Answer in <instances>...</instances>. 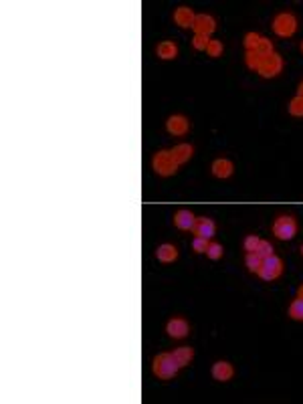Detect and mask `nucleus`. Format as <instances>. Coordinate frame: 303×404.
Returning <instances> with one entry per match:
<instances>
[{"instance_id":"obj_15","label":"nucleus","mask_w":303,"mask_h":404,"mask_svg":"<svg viewBox=\"0 0 303 404\" xmlns=\"http://www.w3.org/2000/svg\"><path fill=\"white\" fill-rule=\"evenodd\" d=\"M212 174H214L216 178H229V176L233 174V164H231L229 160L220 158V160H216V162L212 164Z\"/></svg>"},{"instance_id":"obj_9","label":"nucleus","mask_w":303,"mask_h":404,"mask_svg":"<svg viewBox=\"0 0 303 404\" xmlns=\"http://www.w3.org/2000/svg\"><path fill=\"white\" fill-rule=\"evenodd\" d=\"M166 128H168L170 134L184 135L188 132V119L184 115H172L168 119V124H166Z\"/></svg>"},{"instance_id":"obj_26","label":"nucleus","mask_w":303,"mask_h":404,"mask_svg":"<svg viewBox=\"0 0 303 404\" xmlns=\"http://www.w3.org/2000/svg\"><path fill=\"white\" fill-rule=\"evenodd\" d=\"M206 53H208L210 57H220V55H223V43H220V41H210Z\"/></svg>"},{"instance_id":"obj_20","label":"nucleus","mask_w":303,"mask_h":404,"mask_svg":"<svg viewBox=\"0 0 303 404\" xmlns=\"http://www.w3.org/2000/svg\"><path fill=\"white\" fill-rule=\"evenodd\" d=\"M289 315H291L293 319H299V321H303V299H301V297L291 303V307H289Z\"/></svg>"},{"instance_id":"obj_34","label":"nucleus","mask_w":303,"mask_h":404,"mask_svg":"<svg viewBox=\"0 0 303 404\" xmlns=\"http://www.w3.org/2000/svg\"><path fill=\"white\" fill-rule=\"evenodd\" d=\"M301 51H303V45H301Z\"/></svg>"},{"instance_id":"obj_31","label":"nucleus","mask_w":303,"mask_h":404,"mask_svg":"<svg viewBox=\"0 0 303 404\" xmlns=\"http://www.w3.org/2000/svg\"><path fill=\"white\" fill-rule=\"evenodd\" d=\"M299 297H301V299H303V285H301V287H299Z\"/></svg>"},{"instance_id":"obj_3","label":"nucleus","mask_w":303,"mask_h":404,"mask_svg":"<svg viewBox=\"0 0 303 404\" xmlns=\"http://www.w3.org/2000/svg\"><path fill=\"white\" fill-rule=\"evenodd\" d=\"M154 170L160 174V176H170L178 170V164L172 156V152H158L154 156Z\"/></svg>"},{"instance_id":"obj_25","label":"nucleus","mask_w":303,"mask_h":404,"mask_svg":"<svg viewBox=\"0 0 303 404\" xmlns=\"http://www.w3.org/2000/svg\"><path fill=\"white\" fill-rule=\"evenodd\" d=\"M255 51L261 57H269V55H273V45H271V41H267V38H261V43H259V47Z\"/></svg>"},{"instance_id":"obj_22","label":"nucleus","mask_w":303,"mask_h":404,"mask_svg":"<svg viewBox=\"0 0 303 404\" xmlns=\"http://www.w3.org/2000/svg\"><path fill=\"white\" fill-rule=\"evenodd\" d=\"M289 111H291V115H295V117H303V97L301 95H297L295 99L289 103Z\"/></svg>"},{"instance_id":"obj_21","label":"nucleus","mask_w":303,"mask_h":404,"mask_svg":"<svg viewBox=\"0 0 303 404\" xmlns=\"http://www.w3.org/2000/svg\"><path fill=\"white\" fill-rule=\"evenodd\" d=\"M255 253H257V255H259L261 259H267V257H273V245H271L269 240H261Z\"/></svg>"},{"instance_id":"obj_27","label":"nucleus","mask_w":303,"mask_h":404,"mask_svg":"<svg viewBox=\"0 0 303 404\" xmlns=\"http://www.w3.org/2000/svg\"><path fill=\"white\" fill-rule=\"evenodd\" d=\"M206 255H208L210 259H220V257H223V245H218V243H210V245H208V249H206Z\"/></svg>"},{"instance_id":"obj_23","label":"nucleus","mask_w":303,"mask_h":404,"mask_svg":"<svg viewBox=\"0 0 303 404\" xmlns=\"http://www.w3.org/2000/svg\"><path fill=\"white\" fill-rule=\"evenodd\" d=\"M261 34H257V33H249L247 36H245V47L249 49V51H255L257 47H259V43H261Z\"/></svg>"},{"instance_id":"obj_13","label":"nucleus","mask_w":303,"mask_h":404,"mask_svg":"<svg viewBox=\"0 0 303 404\" xmlns=\"http://www.w3.org/2000/svg\"><path fill=\"white\" fill-rule=\"evenodd\" d=\"M192 154H194V148H192L190 144H180V146H176V148H174V152H172V156H174L176 164H184V162H188V160L192 158Z\"/></svg>"},{"instance_id":"obj_32","label":"nucleus","mask_w":303,"mask_h":404,"mask_svg":"<svg viewBox=\"0 0 303 404\" xmlns=\"http://www.w3.org/2000/svg\"><path fill=\"white\" fill-rule=\"evenodd\" d=\"M299 95H301V97H303V83H301V85H299Z\"/></svg>"},{"instance_id":"obj_4","label":"nucleus","mask_w":303,"mask_h":404,"mask_svg":"<svg viewBox=\"0 0 303 404\" xmlns=\"http://www.w3.org/2000/svg\"><path fill=\"white\" fill-rule=\"evenodd\" d=\"M273 29H275V33L279 34V36H291V34L295 33V29H297V21H295L293 14L283 12V14H279L275 18Z\"/></svg>"},{"instance_id":"obj_5","label":"nucleus","mask_w":303,"mask_h":404,"mask_svg":"<svg viewBox=\"0 0 303 404\" xmlns=\"http://www.w3.org/2000/svg\"><path fill=\"white\" fill-rule=\"evenodd\" d=\"M283 273V263H281V259L279 257H267V259H263V265H261V269H259V275H261V279H265V281H273V279H277L279 275Z\"/></svg>"},{"instance_id":"obj_18","label":"nucleus","mask_w":303,"mask_h":404,"mask_svg":"<svg viewBox=\"0 0 303 404\" xmlns=\"http://www.w3.org/2000/svg\"><path fill=\"white\" fill-rule=\"evenodd\" d=\"M174 358H176V362H178L180 366H186V364L192 362L194 352H192V348H178V350L174 352Z\"/></svg>"},{"instance_id":"obj_10","label":"nucleus","mask_w":303,"mask_h":404,"mask_svg":"<svg viewBox=\"0 0 303 404\" xmlns=\"http://www.w3.org/2000/svg\"><path fill=\"white\" fill-rule=\"evenodd\" d=\"M168 336L172 337H184L188 334V321L182 319V317H174L168 321V328H166Z\"/></svg>"},{"instance_id":"obj_29","label":"nucleus","mask_w":303,"mask_h":404,"mask_svg":"<svg viewBox=\"0 0 303 404\" xmlns=\"http://www.w3.org/2000/svg\"><path fill=\"white\" fill-rule=\"evenodd\" d=\"M208 36H204V34H196L194 36V41H192V45H194V49H198V51H206L208 49Z\"/></svg>"},{"instance_id":"obj_11","label":"nucleus","mask_w":303,"mask_h":404,"mask_svg":"<svg viewBox=\"0 0 303 404\" xmlns=\"http://www.w3.org/2000/svg\"><path fill=\"white\" fill-rule=\"evenodd\" d=\"M192 231L196 233V236L212 238V236H214V220H212V218H206V216H204V218H198Z\"/></svg>"},{"instance_id":"obj_17","label":"nucleus","mask_w":303,"mask_h":404,"mask_svg":"<svg viewBox=\"0 0 303 404\" xmlns=\"http://www.w3.org/2000/svg\"><path fill=\"white\" fill-rule=\"evenodd\" d=\"M158 55L162 59H174L178 55V47L174 43H170V41H164V43L158 45Z\"/></svg>"},{"instance_id":"obj_2","label":"nucleus","mask_w":303,"mask_h":404,"mask_svg":"<svg viewBox=\"0 0 303 404\" xmlns=\"http://www.w3.org/2000/svg\"><path fill=\"white\" fill-rule=\"evenodd\" d=\"M273 233L279 236L281 240H289L297 233V223L293 216H279L273 225Z\"/></svg>"},{"instance_id":"obj_33","label":"nucleus","mask_w":303,"mask_h":404,"mask_svg":"<svg viewBox=\"0 0 303 404\" xmlns=\"http://www.w3.org/2000/svg\"><path fill=\"white\" fill-rule=\"evenodd\" d=\"M301 255H303V245H301Z\"/></svg>"},{"instance_id":"obj_1","label":"nucleus","mask_w":303,"mask_h":404,"mask_svg":"<svg viewBox=\"0 0 303 404\" xmlns=\"http://www.w3.org/2000/svg\"><path fill=\"white\" fill-rule=\"evenodd\" d=\"M180 368H182V366L176 362L174 354H160V356L154 360V374H156L158 378H162V380L174 378Z\"/></svg>"},{"instance_id":"obj_12","label":"nucleus","mask_w":303,"mask_h":404,"mask_svg":"<svg viewBox=\"0 0 303 404\" xmlns=\"http://www.w3.org/2000/svg\"><path fill=\"white\" fill-rule=\"evenodd\" d=\"M174 21H176V25H180V27H192L194 25V21H196V16H194V12H192V8H186V6H180L176 12H174Z\"/></svg>"},{"instance_id":"obj_24","label":"nucleus","mask_w":303,"mask_h":404,"mask_svg":"<svg viewBox=\"0 0 303 404\" xmlns=\"http://www.w3.org/2000/svg\"><path fill=\"white\" fill-rule=\"evenodd\" d=\"M261 61H263V57H261L257 51H249V53H247V65L251 69H257V71H259Z\"/></svg>"},{"instance_id":"obj_14","label":"nucleus","mask_w":303,"mask_h":404,"mask_svg":"<svg viewBox=\"0 0 303 404\" xmlns=\"http://www.w3.org/2000/svg\"><path fill=\"white\" fill-rule=\"evenodd\" d=\"M212 376L216 380H220V382H227V380L233 378V366L229 362H216L212 366Z\"/></svg>"},{"instance_id":"obj_6","label":"nucleus","mask_w":303,"mask_h":404,"mask_svg":"<svg viewBox=\"0 0 303 404\" xmlns=\"http://www.w3.org/2000/svg\"><path fill=\"white\" fill-rule=\"evenodd\" d=\"M281 67H283L281 57L273 53V55H269V57H263L261 67H259V73H261L263 77H275V75H279V73H281Z\"/></svg>"},{"instance_id":"obj_28","label":"nucleus","mask_w":303,"mask_h":404,"mask_svg":"<svg viewBox=\"0 0 303 404\" xmlns=\"http://www.w3.org/2000/svg\"><path fill=\"white\" fill-rule=\"evenodd\" d=\"M259 236H255V235H249L247 238H245V249L249 251V253H255L257 251V247H259Z\"/></svg>"},{"instance_id":"obj_16","label":"nucleus","mask_w":303,"mask_h":404,"mask_svg":"<svg viewBox=\"0 0 303 404\" xmlns=\"http://www.w3.org/2000/svg\"><path fill=\"white\" fill-rule=\"evenodd\" d=\"M156 255H158V259L162 263H172V261L178 259V249L174 245H162V247H158V253Z\"/></svg>"},{"instance_id":"obj_7","label":"nucleus","mask_w":303,"mask_h":404,"mask_svg":"<svg viewBox=\"0 0 303 404\" xmlns=\"http://www.w3.org/2000/svg\"><path fill=\"white\" fill-rule=\"evenodd\" d=\"M192 29L196 31V34H204V36H208V34L216 29V23H214V18H212V16H208V14H198V16H196V21H194V25H192Z\"/></svg>"},{"instance_id":"obj_30","label":"nucleus","mask_w":303,"mask_h":404,"mask_svg":"<svg viewBox=\"0 0 303 404\" xmlns=\"http://www.w3.org/2000/svg\"><path fill=\"white\" fill-rule=\"evenodd\" d=\"M208 238H202V236H196L194 238V243H192V247H194V251L196 253H206V249H208Z\"/></svg>"},{"instance_id":"obj_19","label":"nucleus","mask_w":303,"mask_h":404,"mask_svg":"<svg viewBox=\"0 0 303 404\" xmlns=\"http://www.w3.org/2000/svg\"><path fill=\"white\" fill-rule=\"evenodd\" d=\"M261 265H263V259H261L257 253H249V255H247V267H249L251 273H259Z\"/></svg>"},{"instance_id":"obj_8","label":"nucleus","mask_w":303,"mask_h":404,"mask_svg":"<svg viewBox=\"0 0 303 404\" xmlns=\"http://www.w3.org/2000/svg\"><path fill=\"white\" fill-rule=\"evenodd\" d=\"M174 225H176L180 231H190V229H194L196 218H194V214H192L190 210H180V212H176V216H174Z\"/></svg>"}]
</instances>
